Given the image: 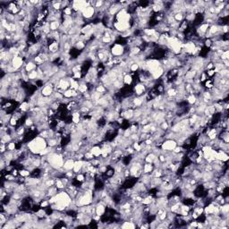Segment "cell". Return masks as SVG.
Returning <instances> with one entry per match:
<instances>
[{
	"mask_svg": "<svg viewBox=\"0 0 229 229\" xmlns=\"http://www.w3.org/2000/svg\"><path fill=\"white\" fill-rule=\"evenodd\" d=\"M26 144H27L28 149L35 155H40L41 151L47 147V140H45L44 138H42L39 135L36 138H34L32 141L29 142Z\"/></svg>",
	"mask_w": 229,
	"mask_h": 229,
	"instance_id": "1",
	"label": "cell"
},
{
	"mask_svg": "<svg viewBox=\"0 0 229 229\" xmlns=\"http://www.w3.org/2000/svg\"><path fill=\"white\" fill-rule=\"evenodd\" d=\"M125 47L124 46H122L120 44L113 43L110 46V53L113 57H123L124 55Z\"/></svg>",
	"mask_w": 229,
	"mask_h": 229,
	"instance_id": "2",
	"label": "cell"
},
{
	"mask_svg": "<svg viewBox=\"0 0 229 229\" xmlns=\"http://www.w3.org/2000/svg\"><path fill=\"white\" fill-rule=\"evenodd\" d=\"M81 16L85 19L86 21L92 20L95 17V14H96V10L93 7L88 6L85 7L82 11L81 12Z\"/></svg>",
	"mask_w": 229,
	"mask_h": 229,
	"instance_id": "3",
	"label": "cell"
},
{
	"mask_svg": "<svg viewBox=\"0 0 229 229\" xmlns=\"http://www.w3.org/2000/svg\"><path fill=\"white\" fill-rule=\"evenodd\" d=\"M177 146V143L175 140H165L164 142L161 145V150L162 151H168V152H172L174 150V149Z\"/></svg>",
	"mask_w": 229,
	"mask_h": 229,
	"instance_id": "4",
	"label": "cell"
},
{
	"mask_svg": "<svg viewBox=\"0 0 229 229\" xmlns=\"http://www.w3.org/2000/svg\"><path fill=\"white\" fill-rule=\"evenodd\" d=\"M133 89H134V93L136 97H142L143 95L146 94L147 92V88L145 86V84L142 82H138L134 84Z\"/></svg>",
	"mask_w": 229,
	"mask_h": 229,
	"instance_id": "5",
	"label": "cell"
},
{
	"mask_svg": "<svg viewBox=\"0 0 229 229\" xmlns=\"http://www.w3.org/2000/svg\"><path fill=\"white\" fill-rule=\"evenodd\" d=\"M24 64H25V61L20 56H14L11 61V65L17 71H20L21 69H22L24 66Z\"/></svg>",
	"mask_w": 229,
	"mask_h": 229,
	"instance_id": "6",
	"label": "cell"
},
{
	"mask_svg": "<svg viewBox=\"0 0 229 229\" xmlns=\"http://www.w3.org/2000/svg\"><path fill=\"white\" fill-rule=\"evenodd\" d=\"M55 92V87L52 85L51 82H47L44 87L41 90V93L43 97H50Z\"/></svg>",
	"mask_w": 229,
	"mask_h": 229,
	"instance_id": "7",
	"label": "cell"
},
{
	"mask_svg": "<svg viewBox=\"0 0 229 229\" xmlns=\"http://www.w3.org/2000/svg\"><path fill=\"white\" fill-rule=\"evenodd\" d=\"M228 153L227 152H225L221 149H218L217 150V153H216V159L217 160H219L221 162H227L228 161Z\"/></svg>",
	"mask_w": 229,
	"mask_h": 229,
	"instance_id": "8",
	"label": "cell"
},
{
	"mask_svg": "<svg viewBox=\"0 0 229 229\" xmlns=\"http://www.w3.org/2000/svg\"><path fill=\"white\" fill-rule=\"evenodd\" d=\"M74 158H66L65 160L64 163V166H63V169L65 172H67V171H72L74 169Z\"/></svg>",
	"mask_w": 229,
	"mask_h": 229,
	"instance_id": "9",
	"label": "cell"
},
{
	"mask_svg": "<svg viewBox=\"0 0 229 229\" xmlns=\"http://www.w3.org/2000/svg\"><path fill=\"white\" fill-rule=\"evenodd\" d=\"M37 68H38V66L34 63L33 60H29L27 61V62H25L24 66H23L24 71L27 72V73H30V72H32V71H34V70H36Z\"/></svg>",
	"mask_w": 229,
	"mask_h": 229,
	"instance_id": "10",
	"label": "cell"
},
{
	"mask_svg": "<svg viewBox=\"0 0 229 229\" xmlns=\"http://www.w3.org/2000/svg\"><path fill=\"white\" fill-rule=\"evenodd\" d=\"M48 52L49 54H55L60 52V42L54 41L50 46H48Z\"/></svg>",
	"mask_w": 229,
	"mask_h": 229,
	"instance_id": "11",
	"label": "cell"
},
{
	"mask_svg": "<svg viewBox=\"0 0 229 229\" xmlns=\"http://www.w3.org/2000/svg\"><path fill=\"white\" fill-rule=\"evenodd\" d=\"M71 118L72 123L74 124H79L81 122V114L79 111H74L71 112Z\"/></svg>",
	"mask_w": 229,
	"mask_h": 229,
	"instance_id": "12",
	"label": "cell"
},
{
	"mask_svg": "<svg viewBox=\"0 0 229 229\" xmlns=\"http://www.w3.org/2000/svg\"><path fill=\"white\" fill-rule=\"evenodd\" d=\"M90 151L92 153V155L94 156V158H100L101 147L100 144H98V145H93V146L91 147Z\"/></svg>",
	"mask_w": 229,
	"mask_h": 229,
	"instance_id": "13",
	"label": "cell"
},
{
	"mask_svg": "<svg viewBox=\"0 0 229 229\" xmlns=\"http://www.w3.org/2000/svg\"><path fill=\"white\" fill-rule=\"evenodd\" d=\"M155 169L153 164L151 163H144L142 166V172L143 174H150Z\"/></svg>",
	"mask_w": 229,
	"mask_h": 229,
	"instance_id": "14",
	"label": "cell"
},
{
	"mask_svg": "<svg viewBox=\"0 0 229 229\" xmlns=\"http://www.w3.org/2000/svg\"><path fill=\"white\" fill-rule=\"evenodd\" d=\"M123 81H124V86H132V84L134 83V77L131 74H125L123 78Z\"/></svg>",
	"mask_w": 229,
	"mask_h": 229,
	"instance_id": "15",
	"label": "cell"
},
{
	"mask_svg": "<svg viewBox=\"0 0 229 229\" xmlns=\"http://www.w3.org/2000/svg\"><path fill=\"white\" fill-rule=\"evenodd\" d=\"M82 167H83V160H75L73 171L75 174H79L81 172Z\"/></svg>",
	"mask_w": 229,
	"mask_h": 229,
	"instance_id": "16",
	"label": "cell"
},
{
	"mask_svg": "<svg viewBox=\"0 0 229 229\" xmlns=\"http://www.w3.org/2000/svg\"><path fill=\"white\" fill-rule=\"evenodd\" d=\"M49 26H50V30L51 32H56L59 31L61 27V22L60 21H54L49 22Z\"/></svg>",
	"mask_w": 229,
	"mask_h": 229,
	"instance_id": "17",
	"label": "cell"
},
{
	"mask_svg": "<svg viewBox=\"0 0 229 229\" xmlns=\"http://www.w3.org/2000/svg\"><path fill=\"white\" fill-rule=\"evenodd\" d=\"M55 185L56 186V188L58 189L59 191H63V190H65V189H66V185H65V183H63V181H62V179H61V178H56V179Z\"/></svg>",
	"mask_w": 229,
	"mask_h": 229,
	"instance_id": "18",
	"label": "cell"
},
{
	"mask_svg": "<svg viewBox=\"0 0 229 229\" xmlns=\"http://www.w3.org/2000/svg\"><path fill=\"white\" fill-rule=\"evenodd\" d=\"M197 97H196L194 94H192V95H188V97H187V99H186V101H187V103H188L190 106H193L194 104L196 103V101H197Z\"/></svg>",
	"mask_w": 229,
	"mask_h": 229,
	"instance_id": "19",
	"label": "cell"
},
{
	"mask_svg": "<svg viewBox=\"0 0 229 229\" xmlns=\"http://www.w3.org/2000/svg\"><path fill=\"white\" fill-rule=\"evenodd\" d=\"M19 175L22 177L27 178L29 176H31V171L27 168H22L19 170Z\"/></svg>",
	"mask_w": 229,
	"mask_h": 229,
	"instance_id": "20",
	"label": "cell"
},
{
	"mask_svg": "<svg viewBox=\"0 0 229 229\" xmlns=\"http://www.w3.org/2000/svg\"><path fill=\"white\" fill-rule=\"evenodd\" d=\"M229 59V51L228 50H226V51H223L221 55H220V60L225 61L228 60Z\"/></svg>",
	"mask_w": 229,
	"mask_h": 229,
	"instance_id": "21",
	"label": "cell"
}]
</instances>
